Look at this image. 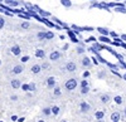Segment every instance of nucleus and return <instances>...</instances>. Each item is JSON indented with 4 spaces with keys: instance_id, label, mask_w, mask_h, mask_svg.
<instances>
[{
    "instance_id": "34",
    "label": "nucleus",
    "mask_w": 126,
    "mask_h": 122,
    "mask_svg": "<svg viewBox=\"0 0 126 122\" xmlns=\"http://www.w3.org/2000/svg\"><path fill=\"white\" fill-rule=\"evenodd\" d=\"M12 121H18V116H12Z\"/></svg>"
},
{
    "instance_id": "2",
    "label": "nucleus",
    "mask_w": 126,
    "mask_h": 122,
    "mask_svg": "<svg viewBox=\"0 0 126 122\" xmlns=\"http://www.w3.org/2000/svg\"><path fill=\"white\" fill-rule=\"evenodd\" d=\"M79 108H81V112H83V113H87L88 111L91 109V106L86 102V101H82L81 105H79Z\"/></svg>"
},
{
    "instance_id": "22",
    "label": "nucleus",
    "mask_w": 126,
    "mask_h": 122,
    "mask_svg": "<svg viewBox=\"0 0 126 122\" xmlns=\"http://www.w3.org/2000/svg\"><path fill=\"white\" fill-rule=\"evenodd\" d=\"M86 86H88V81H86V79L81 81V87H86Z\"/></svg>"
},
{
    "instance_id": "46",
    "label": "nucleus",
    "mask_w": 126,
    "mask_h": 122,
    "mask_svg": "<svg viewBox=\"0 0 126 122\" xmlns=\"http://www.w3.org/2000/svg\"><path fill=\"white\" fill-rule=\"evenodd\" d=\"M0 122H4V121H0Z\"/></svg>"
},
{
    "instance_id": "31",
    "label": "nucleus",
    "mask_w": 126,
    "mask_h": 122,
    "mask_svg": "<svg viewBox=\"0 0 126 122\" xmlns=\"http://www.w3.org/2000/svg\"><path fill=\"white\" fill-rule=\"evenodd\" d=\"M22 28H29V24L28 23H23L22 24Z\"/></svg>"
},
{
    "instance_id": "11",
    "label": "nucleus",
    "mask_w": 126,
    "mask_h": 122,
    "mask_svg": "<svg viewBox=\"0 0 126 122\" xmlns=\"http://www.w3.org/2000/svg\"><path fill=\"white\" fill-rule=\"evenodd\" d=\"M12 52H13L14 55H19L20 53H22V49H20V47H18V45H14L12 48Z\"/></svg>"
},
{
    "instance_id": "12",
    "label": "nucleus",
    "mask_w": 126,
    "mask_h": 122,
    "mask_svg": "<svg viewBox=\"0 0 126 122\" xmlns=\"http://www.w3.org/2000/svg\"><path fill=\"white\" fill-rule=\"evenodd\" d=\"M82 66L83 67H90L91 66V59L87 58V57H85V58L82 59Z\"/></svg>"
},
{
    "instance_id": "28",
    "label": "nucleus",
    "mask_w": 126,
    "mask_h": 122,
    "mask_svg": "<svg viewBox=\"0 0 126 122\" xmlns=\"http://www.w3.org/2000/svg\"><path fill=\"white\" fill-rule=\"evenodd\" d=\"M98 30H100L101 33H103V34H107V30H106V29H102V28H100Z\"/></svg>"
},
{
    "instance_id": "33",
    "label": "nucleus",
    "mask_w": 126,
    "mask_h": 122,
    "mask_svg": "<svg viewBox=\"0 0 126 122\" xmlns=\"http://www.w3.org/2000/svg\"><path fill=\"white\" fill-rule=\"evenodd\" d=\"M101 40H102V42H107V43H109V42H110V40H109V39H107V38H103V37H102V38H101Z\"/></svg>"
},
{
    "instance_id": "25",
    "label": "nucleus",
    "mask_w": 126,
    "mask_h": 122,
    "mask_svg": "<svg viewBox=\"0 0 126 122\" xmlns=\"http://www.w3.org/2000/svg\"><path fill=\"white\" fill-rule=\"evenodd\" d=\"M105 77H106V73L105 72H100L98 73V78H105Z\"/></svg>"
},
{
    "instance_id": "16",
    "label": "nucleus",
    "mask_w": 126,
    "mask_h": 122,
    "mask_svg": "<svg viewBox=\"0 0 126 122\" xmlns=\"http://www.w3.org/2000/svg\"><path fill=\"white\" fill-rule=\"evenodd\" d=\"M42 113H43L44 116H49V115H52V108H43L42 109Z\"/></svg>"
},
{
    "instance_id": "1",
    "label": "nucleus",
    "mask_w": 126,
    "mask_h": 122,
    "mask_svg": "<svg viewBox=\"0 0 126 122\" xmlns=\"http://www.w3.org/2000/svg\"><path fill=\"white\" fill-rule=\"evenodd\" d=\"M77 84H78V81H77L76 78H69L67 82H66L64 87H66L68 91H73V89H76Z\"/></svg>"
},
{
    "instance_id": "15",
    "label": "nucleus",
    "mask_w": 126,
    "mask_h": 122,
    "mask_svg": "<svg viewBox=\"0 0 126 122\" xmlns=\"http://www.w3.org/2000/svg\"><path fill=\"white\" fill-rule=\"evenodd\" d=\"M113 101H115V103H116V105H121L124 99H122L121 96H115V97H113Z\"/></svg>"
},
{
    "instance_id": "45",
    "label": "nucleus",
    "mask_w": 126,
    "mask_h": 122,
    "mask_svg": "<svg viewBox=\"0 0 126 122\" xmlns=\"http://www.w3.org/2000/svg\"><path fill=\"white\" fill-rule=\"evenodd\" d=\"M0 64H1V60H0Z\"/></svg>"
},
{
    "instance_id": "10",
    "label": "nucleus",
    "mask_w": 126,
    "mask_h": 122,
    "mask_svg": "<svg viewBox=\"0 0 126 122\" xmlns=\"http://www.w3.org/2000/svg\"><path fill=\"white\" fill-rule=\"evenodd\" d=\"M49 58H50V60H57V59L61 58V53L59 52H52V54L49 55Z\"/></svg>"
},
{
    "instance_id": "44",
    "label": "nucleus",
    "mask_w": 126,
    "mask_h": 122,
    "mask_svg": "<svg viewBox=\"0 0 126 122\" xmlns=\"http://www.w3.org/2000/svg\"><path fill=\"white\" fill-rule=\"evenodd\" d=\"M62 122H67V121H64V120H63V121H62Z\"/></svg>"
},
{
    "instance_id": "4",
    "label": "nucleus",
    "mask_w": 126,
    "mask_h": 122,
    "mask_svg": "<svg viewBox=\"0 0 126 122\" xmlns=\"http://www.w3.org/2000/svg\"><path fill=\"white\" fill-rule=\"evenodd\" d=\"M10 86H12L13 88H15V89H18V88L22 87V81L20 79H13L12 82H10Z\"/></svg>"
},
{
    "instance_id": "18",
    "label": "nucleus",
    "mask_w": 126,
    "mask_h": 122,
    "mask_svg": "<svg viewBox=\"0 0 126 122\" xmlns=\"http://www.w3.org/2000/svg\"><path fill=\"white\" fill-rule=\"evenodd\" d=\"M59 107L58 106H53V107H52V113H53L54 116H57V115H59Z\"/></svg>"
},
{
    "instance_id": "17",
    "label": "nucleus",
    "mask_w": 126,
    "mask_h": 122,
    "mask_svg": "<svg viewBox=\"0 0 126 122\" xmlns=\"http://www.w3.org/2000/svg\"><path fill=\"white\" fill-rule=\"evenodd\" d=\"M90 92V87L88 86H86V87H81V95L83 96V95H87Z\"/></svg>"
},
{
    "instance_id": "5",
    "label": "nucleus",
    "mask_w": 126,
    "mask_h": 122,
    "mask_svg": "<svg viewBox=\"0 0 126 122\" xmlns=\"http://www.w3.org/2000/svg\"><path fill=\"white\" fill-rule=\"evenodd\" d=\"M47 86H48V88H54L56 87V78L54 77H49L47 79Z\"/></svg>"
},
{
    "instance_id": "26",
    "label": "nucleus",
    "mask_w": 126,
    "mask_h": 122,
    "mask_svg": "<svg viewBox=\"0 0 126 122\" xmlns=\"http://www.w3.org/2000/svg\"><path fill=\"white\" fill-rule=\"evenodd\" d=\"M28 60H29V57H28V55H25V57H23V58H22V62H23V63L28 62Z\"/></svg>"
},
{
    "instance_id": "32",
    "label": "nucleus",
    "mask_w": 126,
    "mask_h": 122,
    "mask_svg": "<svg viewBox=\"0 0 126 122\" xmlns=\"http://www.w3.org/2000/svg\"><path fill=\"white\" fill-rule=\"evenodd\" d=\"M48 67H49V66H48V63H44L43 66H42V68H43V69H47Z\"/></svg>"
},
{
    "instance_id": "27",
    "label": "nucleus",
    "mask_w": 126,
    "mask_h": 122,
    "mask_svg": "<svg viewBox=\"0 0 126 122\" xmlns=\"http://www.w3.org/2000/svg\"><path fill=\"white\" fill-rule=\"evenodd\" d=\"M88 77H90V72H88V70H86V72L83 73V78H88Z\"/></svg>"
},
{
    "instance_id": "9",
    "label": "nucleus",
    "mask_w": 126,
    "mask_h": 122,
    "mask_svg": "<svg viewBox=\"0 0 126 122\" xmlns=\"http://www.w3.org/2000/svg\"><path fill=\"white\" fill-rule=\"evenodd\" d=\"M105 111L103 109H98V111H96V112H94V118L96 120H101V118H103L105 117Z\"/></svg>"
},
{
    "instance_id": "42",
    "label": "nucleus",
    "mask_w": 126,
    "mask_h": 122,
    "mask_svg": "<svg viewBox=\"0 0 126 122\" xmlns=\"http://www.w3.org/2000/svg\"><path fill=\"white\" fill-rule=\"evenodd\" d=\"M37 122H46V121H43V120H39V121H37Z\"/></svg>"
},
{
    "instance_id": "8",
    "label": "nucleus",
    "mask_w": 126,
    "mask_h": 122,
    "mask_svg": "<svg viewBox=\"0 0 126 122\" xmlns=\"http://www.w3.org/2000/svg\"><path fill=\"white\" fill-rule=\"evenodd\" d=\"M30 70H32V73H33V74H38L40 70H42V66H39V64H34V66H32Z\"/></svg>"
},
{
    "instance_id": "19",
    "label": "nucleus",
    "mask_w": 126,
    "mask_h": 122,
    "mask_svg": "<svg viewBox=\"0 0 126 122\" xmlns=\"http://www.w3.org/2000/svg\"><path fill=\"white\" fill-rule=\"evenodd\" d=\"M53 95H54V96H61V95H62V91H61L59 87H54V89H53Z\"/></svg>"
},
{
    "instance_id": "20",
    "label": "nucleus",
    "mask_w": 126,
    "mask_h": 122,
    "mask_svg": "<svg viewBox=\"0 0 126 122\" xmlns=\"http://www.w3.org/2000/svg\"><path fill=\"white\" fill-rule=\"evenodd\" d=\"M35 89H37L35 83H29V92H34Z\"/></svg>"
},
{
    "instance_id": "13",
    "label": "nucleus",
    "mask_w": 126,
    "mask_h": 122,
    "mask_svg": "<svg viewBox=\"0 0 126 122\" xmlns=\"http://www.w3.org/2000/svg\"><path fill=\"white\" fill-rule=\"evenodd\" d=\"M120 118H121V115L119 112H113L111 115V121H120Z\"/></svg>"
},
{
    "instance_id": "38",
    "label": "nucleus",
    "mask_w": 126,
    "mask_h": 122,
    "mask_svg": "<svg viewBox=\"0 0 126 122\" xmlns=\"http://www.w3.org/2000/svg\"><path fill=\"white\" fill-rule=\"evenodd\" d=\"M97 122H106V121H103V118H101V120H97Z\"/></svg>"
},
{
    "instance_id": "3",
    "label": "nucleus",
    "mask_w": 126,
    "mask_h": 122,
    "mask_svg": "<svg viewBox=\"0 0 126 122\" xmlns=\"http://www.w3.org/2000/svg\"><path fill=\"white\" fill-rule=\"evenodd\" d=\"M66 69H67V72H75V70L77 69V66H76L75 62H69V63H67Z\"/></svg>"
},
{
    "instance_id": "35",
    "label": "nucleus",
    "mask_w": 126,
    "mask_h": 122,
    "mask_svg": "<svg viewBox=\"0 0 126 122\" xmlns=\"http://www.w3.org/2000/svg\"><path fill=\"white\" fill-rule=\"evenodd\" d=\"M24 120H25L24 117H20V118H18V122H24Z\"/></svg>"
},
{
    "instance_id": "40",
    "label": "nucleus",
    "mask_w": 126,
    "mask_h": 122,
    "mask_svg": "<svg viewBox=\"0 0 126 122\" xmlns=\"http://www.w3.org/2000/svg\"><path fill=\"white\" fill-rule=\"evenodd\" d=\"M6 3H9V4H12V3H13V0H6Z\"/></svg>"
},
{
    "instance_id": "7",
    "label": "nucleus",
    "mask_w": 126,
    "mask_h": 122,
    "mask_svg": "<svg viewBox=\"0 0 126 122\" xmlns=\"http://www.w3.org/2000/svg\"><path fill=\"white\" fill-rule=\"evenodd\" d=\"M100 99H101L102 103H109L110 101H111V96H110L109 93H103V95L100 97Z\"/></svg>"
},
{
    "instance_id": "14",
    "label": "nucleus",
    "mask_w": 126,
    "mask_h": 122,
    "mask_svg": "<svg viewBox=\"0 0 126 122\" xmlns=\"http://www.w3.org/2000/svg\"><path fill=\"white\" fill-rule=\"evenodd\" d=\"M35 55H37L38 58H44L46 53H44V50H42V49H38L37 52H35Z\"/></svg>"
},
{
    "instance_id": "41",
    "label": "nucleus",
    "mask_w": 126,
    "mask_h": 122,
    "mask_svg": "<svg viewBox=\"0 0 126 122\" xmlns=\"http://www.w3.org/2000/svg\"><path fill=\"white\" fill-rule=\"evenodd\" d=\"M124 115H125V116H126V107H125V108H124Z\"/></svg>"
},
{
    "instance_id": "30",
    "label": "nucleus",
    "mask_w": 126,
    "mask_h": 122,
    "mask_svg": "<svg viewBox=\"0 0 126 122\" xmlns=\"http://www.w3.org/2000/svg\"><path fill=\"white\" fill-rule=\"evenodd\" d=\"M38 37H39L40 39H43V38L46 37V34H43V33H39V34H38Z\"/></svg>"
},
{
    "instance_id": "24",
    "label": "nucleus",
    "mask_w": 126,
    "mask_h": 122,
    "mask_svg": "<svg viewBox=\"0 0 126 122\" xmlns=\"http://www.w3.org/2000/svg\"><path fill=\"white\" fill-rule=\"evenodd\" d=\"M62 4L66 5V6H69V5H71V3L68 1V0H62Z\"/></svg>"
},
{
    "instance_id": "23",
    "label": "nucleus",
    "mask_w": 126,
    "mask_h": 122,
    "mask_svg": "<svg viewBox=\"0 0 126 122\" xmlns=\"http://www.w3.org/2000/svg\"><path fill=\"white\" fill-rule=\"evenodd\" d=\"M4 25H5V20H4V18L0 16V29H1Z\"/></svg>"
},
{
    "instance_id": "29",
    "label": "nucleus",
    "mask_w": 126,
    "mask_h": 122,
    "mask_svg": "<svg viewBox=\"0 0 126 122\" xmlns=\"http://www.w3.org/2000/svg\"><path fill=\"white\" fill-rule=\"evenodd\" d=\"M10 99H12V101H16V99H18V96H15V95H14V96L10 97Z\"/></svg>"
},
{
    "instance_id": "21",
    "label": "nucleus",
    "mask_w": 126,
    "mask_h": 122,
    "mask_svg": "<svg viewBox=\"0 0 126 122\" xmlns=\"http://www.w3.org/2000/svg\"><path fill=\"white\" fill-rule=\"evenodd\" d=\"M20 88H22L24 92H29V83L28 84H22V87H20Z\"/></svg>"
},
{
    "instance_id": "39",
    "label": "nucleus",
    "mask_w": 126,
    "mask_h": 122,
    "mask_svg": "<svg viewBox=\"0 0 126 122\" xmlns=\"http://www.w3.org/2000/svg\"><path fill=\"white\" fill-rule=\"evenodd\" d=\"M122 78H124V79L126 81V73H124V74H122Z\"/></svg>"
},
{
    "instance_id": "36",
    "label": "nucleus",
    "mask_w": 126,
    "mask_h": 122,
    "mask_svg": "<svg viewBox=\"0 0 126 122\" xmlns=\"http://www.w3.org/2000/svg\"><path fill=\"white\" fill-rule=\"evenodd\" d=\"M92 60H93V63H94V64H97V63H98V60H97L96 58H92Z\"/></svg>"
},
{
    "instance_id": "37",
    "label": "nucleus",
    "mask_w": 126,
    "mask_h": 122,
    "mask_svg": "<svg viewBox=\"0 0 126 122\" xmlns=\"http://www.w3.org/2000/svg\"><path fill=\"white\" fill-rule=\"evenodd\" d=\"M78 53H83V49L82 48H78Z\"/></svg>"
},
{
    "instance_id": "43",
    "label": "nucleus",
    "mask_w": 126,
    "mask_h": 122,
    "mask_svg": "<svg viewBox=\"0 0 126 122\" xmlns=\"http://www.w3.org/2000/svg\"><path fill=\"white\" fill-rule=\"evenodd\" d=\"M111 122H119V121H111Z\"/></svg>"
},
{
    "instance_id": "6",
    "label": "nucleus",
    "mask_w": 126,
    "mask_h": 122,
    "mask_svg": "<svg viewBox=\"0 0 126 122\" xmlns=\"http://www.w3.org/2000/svg\"><path fill=\"white\" fill-rule=\"evenodd\" d=\"M23 70H24V66L18 64V66H15V67L13 68V73H14V74H20Z\"/></svg>"
}]
</instances>
